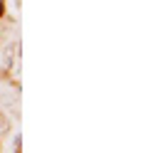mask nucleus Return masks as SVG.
<instances>
[{"label":"nucleus","mask_w":148,"mask_h":153,"mask_svg":"<svg viewBox=\"0 0 148 153\" xmlns=\"http://www.w3.org/2000/svg\"><path fill=\"white\" fill-rule=\"evenodd\" d=\"M0 7H3V0H0Z\"/></svg>","instance_id":"f257e3e1"}]
</instances>
